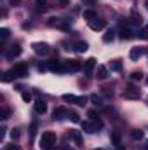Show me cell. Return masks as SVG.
Returning <instances> with one entry per match:
<instances>
[{
	"label": "cell",
	"mask_w": 148,
	"mask_h": 150,
	"mask_svg": "<svg viewBox=\"0 0 148 150\" xmlns=\"http://www.w3.org/2000/svg\"><path fill=\"white\" fill-rule=\"evenodd\" d=\"M56 142H58V136H56V133H52V131H45V133H42V136H40V147L44 150H56Z\"/></svg>",
	"instance_id": "cell-1"
},
{
	"label": "cell",
	"mask_w": 148,
	"mask_h": 150,
	"mask_svg": "<svg viewBox=\"0 0 148 150\" xmlns=\"http://www.w3.org/2000/svg\"><path fill=\"white\" fill-rule=\"evenodd\" d=\"M103 127V122L101 120H92V122H82V129L85 131V133H89V134H94V133H98V129H101Z\"/></svg>",
	"instance_id": "cell-2"
},
{
	"label": "cell",
	"mask_w": 148,
	"mask_h": 150,
	"mask_svg": "<svg viewBox=\"0 0 148 150\" xmlns=\"http://www.w3.org/2000/svg\"><path fill=\"white\" fill-rule=\"evenodd\" d=\"M11 72H12L14 77L25 79V77H28V65H26V63H18V65H14V67L11 68Z\"/></svg>",
	"instance_id": "cell-3"
},
{
	"label": "cell",
	"mask_w": 148,
	"mask_h": 150,
	"mask_svg": "<svg viewBox=\"0 0 148 150\" xmlns=\"http://www.w3.org/2000/svg\"><path fill=\"white\" fill-rule=\"evenodd\" d=\"M63 101L66 103H75L78 107H84L87 103V98L85 96H75V94H63Z\"/></svg>",
	"instance_id": "cell-4"
},
{
	"label": "cell",
	"mask_w": 148,
	"mask_h": 150,
	"mask_svg": "<svg viewBox=\"0 0 148 150\" xmlns=\"http://www.w3.org/2000/svg\"><path fill=\"white\" fill-rule=\"evenodd\" d=\"M49 26H56V28H61V30H70V19H61V18H51L49 21Z\"/></svg>",
	"instance_id": "cell-5"
},
{
	"label": "cell",
	"mask_w": 148,
	"mask_h": 150,
	"mask_svg": "<svg viewBox=\"0 0 148 150\" xmlns=\"http://www.w3.org/2000/svg\"><path fill=\"white\" fill-rule=\"evenodd\" d=\"M32 47H33L35 54H38V56H47V54L51 52V47H49L45 42H35Z\"/></svg>",
	"instance_id": "cell-6"
},
{
	"label": "cell",
	"mask_w": 148,
	"mask_h": 150,
	"mask_svg": "<svg viewBox=\"0 0 148 150\" xmlns=\"http://www.w3.org/2000/svg\"><path fill=\"white\" fill-rule=\"evenodd\" d=\"M105 26H106V21H105L103 18H94V19L89 21V28L94 30V32H99V30H103Z\"/></svg>",
	"instance_id": "cell-7"
},
{
	"label": "cell",
	"mask_w": 148,
	"mask_h": 150,
	"mask_svg": "<svg viewBox=\"0 0 148 150\" xmlns=\"http://www.w3.org/2000/svg\"><path fill=\"white\" fill-rule=\"evenodd\" d=\"M47 68L51 70V72H56V74H65L66 72V67H65V63H61V61H49V65H47Z\"/></svg>",
	"instance_id": "cell-8"
},
{
	"label": "cell",
	"mask_w": 148,
	"mask_h": 150,
	"mask_svg": "<svg viewBox=\"0 0 148 150\" xmlns=\"http://www.w3.org/2000/svg\"><path fill=\"white\" fill-rule=\"evenodd\" d=\"M63 63H65V67H66V72H78V70L84 68V65H82L80 61H77V59H66V61H63Z\"/></svg>",
	"instance_id": "cell-9"
},
{
	"label": "cell",
	"mask_w": 148,
	"mask_h": 150,
	"mask_svg": "<svg viewBox=\"0 0 148 150\" xmlns=\"http://www.w3.org/2000/svg\"><path fill=\"white\" fill-rule=\"evenodd\" d=\"M21 45L19 44H14V45H11L9 49H7V52H5V58L7 59H14V58H18L19 54H21Z\"/></svg>",
	"instance_id": "cell-10"
},
{
	"label": "cell",
	"mask_w": 148,
	"mask_h": 150,
	"mask_svg": "<svg viewBox=\"0 0 148 150\" xmlns=\"http://www.w3.org/2000/svg\"><path fill=\"white\" fill-rule=\"evenodd\" d=\"M145 47H132L131 49V52H129V58L132 59V61H140L143 56H145Z\"/></svg>",
	"instance_id": "cell-11"
},
{
	"label": "cell",
	"mask_w": 148,
	"mask_h": 150,
	"mask_svg": "<svg viewBox=\"0 0 148 150\" xmlns=\"http://www.w3.org/2000/svg\"><path fill=\"white\" fill-rule=\"evenodd\" d=\"M70 115V112L65 108V107H58L56 110H54V113H52V119L54 120H63V119H66Z\"/></svg>",
	"instance_id": "cell-12"
},
{
	"label": "cell",
	"mask_w": 148,
	"mask_h": 150,
	"mask_svg": "<svg viewBox=\"0 0 148 150\" xmlns=\"http://www.w3.org/2000/svg\"><path fill=\"white\" fill-rule=\"evenodd\" d=\"M140 89H136L134 86H129L125 91H124V98H131V100H136V98H140Z\"/></svg>",
	"instance_id": "cell-13"
},
{
	"label": "cell",
	"mask_w": 148,
	"mask_h": 150,
	"mask_svg": "<svg viewBox=\"0 0 148 150\" xmlns=\"http://www.w3.org/2000/svg\"><path fill=\"white\" fill-rule=\"evenodd\" d=\"M118 37L122 38V40H129V38L134 37V32H132L129 26H122V28L118 30Z\"/></svg>",
	"instance_id": "cell-14"
},
{
	"label": "cell",
	"mask_w": 148,
	"mask_h": 150,
	"mask_svg": "<svg viewBox=\"0 0 148 150\" xmlns=\"http://www.w3.org/2000/svg\"><path fill=\"white\" fill-rule=\"evenodd\" d=\"M94 68H96V59H94V58H89V59L85 61V65H84V72H85V75H87V77L92 75Z\"/></svg>",
	"instance_id": "cell-15"
},
{
	"label": "cell",
	"mask_w": 148,
	"mask_h": 150,
	"mask_svg": "<svg viewBox=\"0 0 148 150\" xmlns=\"http://www.w3.org/2000/svg\"><path fill=\"white\" fill-rule=\"evenodd\" d=\"M87 49H89V45H87V42H84V40H78V42L73 44V51L78 52V54H84Z\"/></svg>",
	"instance_id": "cell-16"
},
{
	"label": "cell",
	"mask_w": 148,
	"mask_h": 150,
	"mask_svg": "<svg viewBox=\"0 0 148 150\" xmlns=\"http://www.w3.org/2000/svg\"><path fill=\"white\" fill-rule=\"evenodd\" d=\"M68 136H70V138H72V140L75 142V145H77V147H82V134H80V131H75V129H70Z\"/></svg>",
	"instance_id": "cell-17"
},
{
	"label": "cell",
	"mask_w": 148,
	"mask_h": 150,
	"mask_svg": "<svg viewBox=\"0 0 148 150\" xmlns=\"http://www.w3.org/2000/svg\"><path fill=\"white\" fill-rule=\"evenodd\" d=\"M127 25H136V26H141V23H143V19H141V16L138 14V12H132V16L131 18H127V21H125Z\"/></svg>",
	"instance_id": "cell-18"
},
{
	"label": "cell",
	"mask_w": 148,
	"mask_h": 150,
	"mask_svg": "<svg viewBox=\"0 0 148 150\" xmlns=\"http://www.w3.org/2000/svg\"><path fill=\"white\" fill-rule=\"evenodd\" d=\"M35 112H37L38 115H44V113L47 112V103H45V101H42V100L35 101Z\"/></svg>",
	"instance_id": "cell-19"
},
{
	"label": "cell",
	"mask_w": 148,
	"mask_h": 150,
	"mask_svg": "<svg viewBox=\"0 0 148 150\" xmlns=\"http://www.w3.org/2000/svg\"><path fill=\"white\" fill-rule=\"evenodd\" d=\"M96 77H98L99 80H105V79L108 77V68H106V67H103V65H99V67H98V70H96Z\"/></svg>",
	"instance_id": "cell-20"
},
{
	"label": "cell",
	"mask_w": 148,
	"mask_h": 150,
	"mask_svg": "<svg viewBox=\"0 0 148 150\" xmlns=\"http://www.w3.org/2000/svg\"><path fill=\"white\" fill-rule=\"evenodd\" d=\"M110 70H111V72H120V70H122V63H120L118 59L110 61Z\"/></svg>",
	"instance_id": "cell-21"
},
{
	"label": "cell",
	"mask_w": 148,
	"mask_h": 150,
	"mask_svg": "<svg viewBox=\"0 0 148 150\" xmlns=\"http://www.w3.org/2000/svg\"><path fill=\"white\" fill-rule=\"evenodd\" d=\"M113 38H115V32H113V30H106V33L103 35V42L108 44V42H111Z\"/></svg>",
	"instance_id": "cell-22"
},
{
	"label": "cell",
	"mask_w": 148,
	"mask_h": 150,
	"mask_svg": "<svg viewBox=\"0 0 148 150\" xmlns=\"http://www.w3.org/2000/svg\"><path fill=\"white\" fill-rule=\"evenodd\" d=\"M111 142H113V145H115V147H120V134H118V133H117V131H113V133H111Z\"/></svg>",
	"instance_id": "cell-23"
},
{
	"label": "cell",
	"mask_w": 148,
	"mask_h": 150,
	"mask_svg": "<svg viewBox=\"0 0 148 150\" xmlns=\"http://www.w3.org/2000/svg\"><path fill=\"white\" fill-rule=\"evenodd\" d=\"M91 101H92L96 107H101V105H103V100H101L98 94H92V96H91Z\"/></svg>",
	"instance_id": "cell-24"
},
{
	"label": "cell",
	"mask_w": 148,
	"mask_h": 150,
	"mask_svg": "<svg viewBox=\"0 0 148 150\" xmlns=\"http://www.w3.org/2000/svg\"><path fill=\"white\" fill-rule=\"evenodd\" d=\"M131 136H132V140H141V138H143V131H141V129H134V131L131 133Z\"/></svg>",
	"instance_id": "cell-25"
},
{
	"label": "cell",
	"mask_w": 148,
	"mask_h": 150,
	"mask_svg": "<svg viewBox=\"0 0 148 150\" xmlns=\"http://www.w3.org/2000/svg\"><path fill=\"white\" fill-rule=\"evenodd\" d=\"M12 79H16V77H14V75H12V72L9 70V72H5V74H4V77H2V82H11Z\"/></svg>",
	"instance_id": "cell-26"
},
{
	"label": "cell",
	"mask_w": 148,
	"mask_h": 150,
	"mask_svg": "<svg viewBox=\"0 0 148 150\" xmlns=\"http://www.w3.org/2000/svg\"><path fill=\"white\" fill-rule=\"evenodd\" d=\"M84 18L91 21V19H94V18H98V16H96V12H94V11H84Z\"/></svg>",
	"instance_id": "cell-27"
},
{
	"label": "cell",
	"mask_w": 148,
	"mask_h": 150,
	"mask_svg": "<svg viewBox=\"0 0 148 150\" xmlns=\"http://www.w3.org/2000/svg\"><path fill=\"white\" fill-rule=\"evenodd\" d=\"M11 35V32H9V28H0V38L2 40H5V38H9Z\"/></svg>",
	"instance_id": "cell-28"
},
{
	"label": "cell",
	"mask_w": 148,
	"mask_h": 150,
	"mask_svg": "<svg viewBox=\"0 0 148 150\" xmlns=\"http://www.w3.org/2000/svg\"><path fill=\"white\" fill-rule=\"evenodd\" d=\"M138 37L141 38V40H148V28H141L140 33H138Z\"/></svg>",
	"instance_id": "cell-29"
},
{
	"label": "cell",
	"mask_w": 148,
	"mask_h": 150,
	"mask_svg": "<svg viewBox=\"0 0 148 150\" xmlns=\"http://www.w3.org/2000/svg\"><path fill=\"white\" fill-rule=\"evenodd\" d=\"M68 119H70L72 122H75V124H78V122H80V117H78V113H75V112H70Z\"/></svg>",
	"instance_id": "cell-30"
},
{
	"label": "cell",
	"mask_w": 148,
	"mask_h": 150,
	"mask_svg": "<svg viewBox=\"0 0 148 150\" xmlns=\"http://www.w3.org/2000/svg\"><path fill=\"white\" fill-rule=\"evenodd\" d=\"M21 98H23V101H26V103L32 101V94H30L28 91H23V93H21Z\"/></svg>",
	"instance_id": "cell-31"
},
{
	"label": "cell",
	"mask_w": 148,
	"mask_h": 150,
	"mask_svg": "<svg viewBox=\"0 0 148 150\" xmlns=\"http://www.w3.org/2000/svg\"><path fill=\"white\" fill-rule=\"evenodd\" d=\"M9 115H11V112H9V108H2V110H0V119H2V120L9 119Z\"/></svg>",
	"instance_id": "cell-32"
},
{
	"label": "cell",
	"mask_w": 148,
	"mask_h": 150,
	"mask_svg": "<svg viewBox=\"0 0 148 150\" xmlns=\"http://www.w3.org/2000/svg\"><path fill=\"white\" fill-rule=\"evenodd\" d=\"M87 115L91 117V120H99V113L96 112V110H89V112H87Z\"/></svg>",
	"instance_id": "cell-33"
},
{
	"label": "cell",
	"mask_w": 148,
	"mask_h": 150,
	"mask_svg": "<svg viewBox=\"0 0 148 150\" xmlns=\"http://www.w3.org/2000/svg\"><path fill=\"white\" fill-rule=\"evenodd\" d=\"M131 79H132V80H141V79H143V74H141V72H132V74H131Z\"/></svg>",
	"instance_id": "cell-34"
},
{
	"label": "cell",
	"mask_w": 148,
	"mask_h": 150,
	"mask_svg": "<svg viewBox=\"0 0 148 150\" xmlns=\"http://www.w3.org/2000/svg\"><path fill=\"white\" fill-rule=\"evenodd\" d=\"M56 4H58V7H63V9H65V7L70 5V0H58Z\"/></svg>",
	"instance_id": "cell-35"
},
{
	"label": "cell",
	"mask_w": 148,
	"mask_h": 150,
	"mask_svg": "<svg viewBox=\"0 0 148 150\" xmlns=\"http://www.w3.org/2000/svg\"><path fill=\"white\" fill-rule=\"evenodd\" d=\"M37 9L38 11H45V0H37Z\"/></svg>",
	"instance_id": "cell-36"
},
{
	"label": "cell",
	"mask_w": 148,
	"mask_h": 150,
	"mask_svg": "<svg viewBox=\"0 0 148 150\" xmlns=\"http://www.w3.org/2000/svg\"><path fill=\"white\" fill-rule=\"evenodd\" d=\"M11 138L12 140H18L19 138V129H11Z\"/></svg>",
	"instance_id": "cell-37"
},
{
	"label": "cell",
	"mask_w": 148,
	"mask_h": 150,
	"mask_svg": "<svg viewBox=\"0 0 148 150\" xmlns=\"http://www.w3.org/2000/svg\"><path fill=\"white\" fill-rule=\"evenodd\" d=\"M5 150H21L19 149V145H16V143H11V145H7Z\"/></svg>",
	"instance_id": "cell-38"
},
{
	"label": "cell",
	"mask_w": 148,
	"mask_h": 150,
	"mask_svg": "<svg viewBox=\"0 0 148 150\" xmlns=\"http://www.w3.org/2000/svg\"><path fill=\"white\" fill-rule=\"evenodd\" d=\"M84 5H89V7H94L96 5V0H82Z\"/></svg>",
	"instance_id": "cell-39"
},
{
	"label": "cell",
	"mask_w": 148,
	"mask_h": 150,
	"mask_svg": "<svg viewBox=\"0 0 148 150\" xmlns=\"http://www.w3.org/2000/svg\"><path fill=\"white\" fill-rule=\"evenodd\" d=\"M35 133H37V122H33V124H32V131H30V134H32V138L35 136Z\"/></svg>",
	"instance_id": "cell-40"
},
{
	"label": "cell",
	"mask_w": 148,
	"mask_h": 150,
	"mask_svg": "<svg viewBox=\"0 0 148 150\" xmlns=\"http://www.w3.org/2000/svg\"><path fill=\"white\" fill-rule=\"evenodd\" d=\"M141 150H148V140L143 143V147H141Z\"/></svg>",
	"instance_id": "cell-41"
},
{
	"label": "cell",
	"mask_w": 148,
	"mask_h": 150,
	"mask_svg": "<svg viewBox=\"0 0 148 150\" xmlns=\"http://www.w3.org/2000/svg\"><path fill=\"white\" fill-rule=\"evenodd\" d=\"M19 2H21V0H11V4H12V5H19Z\"/></svg>",
	"instance_id": "cell-42"
},
{
	"label": "cell",
	"mask_w": 148,
	"mask_h": 150,
	"mask_svg": "<svg viewBox=\"0 0 148 150\" xmlns=\"http://www.w3.org/2000/svg\"><path fill=\"white\" fill-rule=\"evenodd\" d=\"M94 150H103V149H94Z\"/></svg>",
	"instance_id": "cell-43"
},
{
	"label": "cell",
	"mask_w": 148,
	"mask_h": 150,
	"mask_svg": "<svg viewBox=\"0 0 148 150\" xmlns=\"http://www.w3.org/2000/svg\"><path fill=\"white\" fill-rule=\"evenodd\" d=\"M147 7H148V0H147Z\"/></svg>",
	"instance_id": "cell-44"
},
{
	"label": "cell",
	"mask_w": 148,
	"mask_h": 150,
	"mask_svg": "<svg viewBox=\"0 0 148 150\" xmlns=\"http://www.w3.org/2000/svg\"><path fill=\"white\" fill-rule=\"evenodd\" d=\"M147 84H148V77H147Z\"/></svg>",
	"instance_id": "cell-45"
}]
</instances>
